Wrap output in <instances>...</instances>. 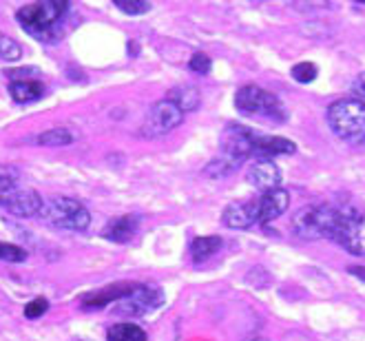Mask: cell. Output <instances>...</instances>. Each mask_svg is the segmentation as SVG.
<instances>
[{
  "instance_id": "cell-1",
  "label": "cell",
  "mask_w": 365,
  "mask_h": 341,
  "mask_svg": "<svg viewBox=\"0 0 365 341\" xmlns=\"http://www.w3.org/2000/svg\"><path fill=\"white\" fill-rule=\"evenodd\" d=\"M292 233L306 242L330 240L352 255H365V213L346 204H317L297 210Z\"/></svg>"
},
{
  "instance_id": "cell-2",
  "label": "cell",
  "mask_w": 365,
  "mask_h": 341,
  "mask_svg": "<svg viewBox=\"0 0 365 341\" xmlns=\"http://www.w3.org/2000/svg\"><path fill=\"white\" fill-rule=\"evenodd\" d=\"M71 11L67 0H42L31 3L16 11V20L31 38L42 42H56L62 36V25Z\"/></svg>"
},
{
  "instance_id": "cell-3",
  "label": "cell",
  "mask_w": 365,
  "mask_h": 341,
  "mask_svg": "<svg viewBox=\"0 0 365 341\" xmlns=\"http://www.w3.org/2000/svg\"><path fill=\"white\" fill-rule=\"evenodd\" d=\"M330 131L354 148H365V102L359 98H341L328 106Z\"/></svg>"
},
{
  "instance_id": "cell-4",
  "label": "cell",
  "mask_w": 365,
  "mask_h": 341,
  "mask_svg": "<svg viewBox=\"0 0 365 341\" xmlns=\"http://www.w3.org/2000/svg\"><path fill=\"white\" fill-rule=\"evenodd\" d=\"M0 206L16 218L40 215L42 202L40 193L20 184V170L14 166H0Z\"/></svg>"
},
{
  "instance_id": "cell-5",
  "label": "cell",
  "mask_w": 365,
  "mask_h": 341,
  "mask_svg": "<svg viewBox=\"0 0 365 341\" xmlns=\"http://www.w3.org/2000/svg\"><path fill=\"white\" fill-rule=\"evenodd\" d=\"M235 109L250 118H262L272 124H284L288 120V109L284 100L277 93L257 87V84H246L235 93Z\"/></svg>"
},
{
  "instance_id": "cell-6",
  "label": "cell",
  "mask_w": 365,
  "mask_h": 341,
  "mask_svg": "<svg viewBox=\"0 0 365 341\" xmlns=\"http://www.w3.org/2000/svg\"><path fill=\"white\" fill-rule=\"evenodd\" d=\"M40 215L45 218V222H49L56 228H64V230H78L84 233L91 226V213L82 202L67 198V195H56L49 202H45Z\"/></svg>"
},
{
  "instance_id": "cell-7",
  "label": "cell",
  "mask_w": 365,
  "mask_h": 341,
  "mask_svg": "<svg viewBox=\"0 0 365 341\" xmlns=\"http://www.w3.org/2000/svg\"><path fill=\"white\" fill-rule=\"evenodd\" d=\"M182 122H184V113L178 109V106L170 100H160L148 109V113L140 126V133L144 138H160V136H166L173 129H178Z\"/></svg>"
},
{
  "instance_id": "cell-8",
  "label": "cell",
  "mask_w": 365,
  "mask_h": 341,
  "mask_svg": "<svg viewBox=\"0 0 365 341\" xmlns=\"http://www.w3.org/2000/svg\"><path fill=\"white\" fill-rule=\"evenodd\" d=\"M164 304V292L158 286L135 284V288L128 292L124 300L118 302V310L124 317H144L148 312L158 310Z\"/></svg>"
},
{
  "instance_id": "cell-9",
  "label": "cell",
  "mask_w": 365,
  "mask_h": 341,
  "mask_svg": "<svg viewBox=\"0 0 365 341\" xmlns=\"http://www.w3.org/2000/svg\"><path fill=\"white\" fill-rule=\"evenodd\" d=\"M255 200V210H257V224L264 226L270 224L272 220L282 218L290 206V193L286 188H272L266 193L252 198Z\"/></svg>"
},
{
  "instance_id": "cell-10",
  "label": "cell",
  "mask_w": 365,
  "mask_h": 341,
  "mask_svg": "<svg viewBox=\"0 0 365 341\" xmlns=\"http://www.w3.org/2000/svg\"><path fill=\"white\" fill-rule=\"evenodd\" d=\"M246 180L250 186L255 188H262L264 193L266 190H272V188H279L284 182V173L282 168L277 166V162L272 160H257L250 164L248 173H246Z\"/></svg>"
},
{
  "instance_id": "cell-11",
  "label": "cell",
  "mask_w": 365,
  "mask_h": 341,
  "mask_svg": "<svg viewBox=\"0 0 365 341\" xmlns=\"http://www.w3.org/2000/svg\"><path fill=\"white\" fill-rule=\"evenodd\" d=\"M222 224L235 230H246L257 226V210H255V200L246 202H232L224 208L222 213Z\"/></svg>"
},
{
  "instance_id": "cell-12",
  "label": "cell",
  "mask_w": 365,
  "mask_h": 341,
  "mask_svg": "<svg viewBox=\"0 0 365 341\" xmlns=\"http://www.w3.org/2000/svg\"><path fill=\"white\" fill-rule=\"evenodd\" d=\"M297 153V144L282 136H264L259 133L255 142V158L257 160H272L279 156H292Z\"/></svg>"
},
{
  "instance_id": "cell-13",
  "label": "cell",
  "mask_w": 365,
  "mask_h": 341,
  "mask_svg": "<svg viewBox=\"0 0 365 341\" xmlns=\"http://www.w3.org/2000/svg\"><path fill=\"white\" fill-rule=\"evenodd\" d=\"M133 288H135L133 282H126V284H113V286L102 288V290H91V292H87V295L82 297L80 304L84 308H104L106 304L124 300V297L131 292Z\"/></svg>"
},
{
  "instance_id": "cell-14",
  "label": "cell",
  "mask_w": 365,
  "mask_h": 341,
  "mask_svg": "<svg viewBox=\"0 0 365 341\" xmlns=\"http://www.w3.org/2000/svg\"><path fill=\"white\" fill-rule=\"evenodd\" d=\"M138 228H140V218L120 215V218H113L102 228V238L109 240V242H115V244H126L135 238Z\"/></svg>"
},
{
  "instance_id": "cell-15",
  "label": "cell",
  "mask_w": 365,
  "mask_h": 341,
  "mask_svg": "<svg viewBox=\"0 0 365 341\" xmlns=\"http://www.w3.org/2000/svg\"><path fill=\"white\" fill-rule=\"evenodd\" d=\"M166 100L173 102L182 113H190V111H197L200 104H202V93L197 87H192V84H182V87H175L170 89Z\"/></svg>"
},
{
  "instance_id": "cell-16",
  "label": "cell",
  "mask_w": 365,
  "mask_h": 341,
  "mask_svg": "<svg viewBox=\"0 0 365 341\" xmlns=\"http://www.w3.org/2000/svg\"><path fill=\"white\" fill-rule=\"evenodd\" d=\"M9 96L18 104L36 102L45 96V84H42L40 80H18V82L9 84Z\"/></svg>"
},
{
  "instance_id": "cell-17",
  "label": "cell",
  "mask_w": 365,
  "mask_h": 341,
  "mask_svg": "<svg viewBox=\"0 0 365 341\" xmlns=\"http://www.w3.org/2000/svg\"><path fill=\"white\" fill-rule=\"evenodd\" d=\"M224 246V240L220 235H206V238H195L190 242V258L195 264L206 262L208 258H212L215 253H220Z\"/></svg>"
},
{
  "instance_id": "cell-18",
  "label": "cell",
  "mask_w": 365,
  "mask_h": 341,
  "mask_svg": "<svg viewBox=\"0 0 365 341\" xmlns=\"http://www.w3.org/2000/svg\"><path fill=\"white\" fill-rule=\"evenodd\" d=\"M106 341H146V332L135 324H115L106 330Z\"/></svg>"
},
{
  "instance_id": "cell-19",
  "label": "cell",
  "mask_w": 365,
  "mask_h": 341,
  "mask_svg": "<svg viewBox=\"0 0 365 341\" xmlns=\"http://www.w3.org/2000/svg\"><path fill=\"white\" fill-rule=\"evenodd\" d=\"M71 142H76V136L69 129H49L36 138V144L40 146H67Z\"/></svg>"
},
{
  "instance_id": "cell-20",
  "label": "cell",
  "mask_w": 365,
  "mask_h": 341,
  "mask_svg": "<svg viewBox=\"0 0 365 341\" xmlns=\"http://www.w3.org/2000/svg\"><path fill=\"white\" fill-rule=\"evenodd\" d=\"M290 76L299 82V84H310L317 80L319 76V67L310 60H304V62H297V65L290 69Z\"/></svg>"
},
{
  "instance_id": "cell-21",
  "label": "cell",
  "mask_w": 365,
  "mask_h": 341,
  "mask_svg": "<svg viewBox=\"0 0 365 341\" xmlns=\"http://www.w3.org/2000/svg\"><path fill=\"white\" fill-rule=\"evenodd\" d=\"M23 58V47L5 34H0V60L3 62H16Z\"/></svg>"
},
{
  "instance_id": "cell-22",
  "label": "cell",
  "mask_w": 365,
  "mask_h": 341,
  "mask_svg": "<svg viewBox=\"0 0 365 341\" xmlns=\"http://www.w3.org/2000/svg\"><path fill=\"white\" fill-rule=\"evenodd\" d=\"M113 5L128 16H142L146 11H151L153 7L151 3H146V0H113Z\"/></svg>"
},
{
  "instance_id": "cell-23",
  "label": "cell",
  "mask_w": 365,
  "mask_h": 341,
  "mask_svg": "<svg viewBox=\"0 0 365 341\" xmlns=\"http://www.w3.org/2000/svg\"><path fill=\"white\" fill-rule=\"evenodd\" d=\"M27 260V250L20 248L16 244L0 242V262H25Z\"/></svg>"
},
{
  "instance_id": "cell-24",
  "label": "cell",
  "mask_w": 365,
  "mask_h": 341,
  "mask_svg": "<svg viewBox=\"0 0 365 341\" xmlns=\"http://www.w3.org/2000/svg\"><path fill=\"white\" fill-rule=\"evenodd\" d=\"M188 69L200 73V76H206L212 69V60L204 51H197V54H192V58L188 60Z\"/></svg>"
},
{
  "instance_id": "cell-25",
  "label": "cell",
  "mask_w": 365,
  "mask_h": 341,
  "mask_svg": "<svg viewBox=\"0 0 365 341\" xmlns=\"http://www.w3.org/2000/svg\"><path fill=\"white\" fill-rule=\"evenodd\" d=\"M49 310V302L45 300V297H38V300H34V302H29L27 306H25V317L27 319H38V317H42Z\"/></svg>"
},
{
  "instance_id": "cell-26",
  "label": "cell",
  "mask_w": 365,
  "mask_h": 341,
  "mask_svg": "<svg viewBox=\"0 0 365 341\" xmlns=\"http://www.w3.org/2000/svg\"><path fill=\"white\" fill-rule=\"evenodd\" d=\"M352 91H354V96H359V100L363 98V102H365V71H361V73L354 78V82H352Z\"/></svg>"
},
{
  "instance_id": "cell-27",
  "label": "cell",
  "mask_w": 365,
  "mask_h": 341,
  "mask_svg": "<svg viewBox=\"0 0 365 341\" xmlns=\"http://www.w3.org/2000/svg\"><path fill=\"white\" fill-rule=\"evenodd\" d=\"M7 76H9V78H16L14 82H18V80H27L25 76L36 78V76H38V69H34V67H27V69H16V71H14V69H9V71H7Z\"/></svg>"
},
{
  "instance_id": "cell-28",
  "label": "cell",
  "mask_w": 365,
  "mask_h": 341,
  "mask_svg": "<svg viewBox=\"0 0 365 341\" xmlns=\"http://www.w3.org/2000/svg\"><path fill=\"white\" fill-rule=\"evenodd\" d=\"M348 273L350 275H354L356 277V280H361V282H365V266H348Z\"/></svg>"
},
{
  "instance_id": "cell-29",
  "label": "cell",
  "mask_w": 365,
  "mask_h": 341,
  "mask_svg": "<svg viewBox=\"0 0 365 341\" xmlns=\"http://www.w3.org/2000/svg\"><path fill=\"white\" fill-rule=\"evenodd\" d=\"M363 5H365V3H363Z\"/></svg>"
}]
</instances>
